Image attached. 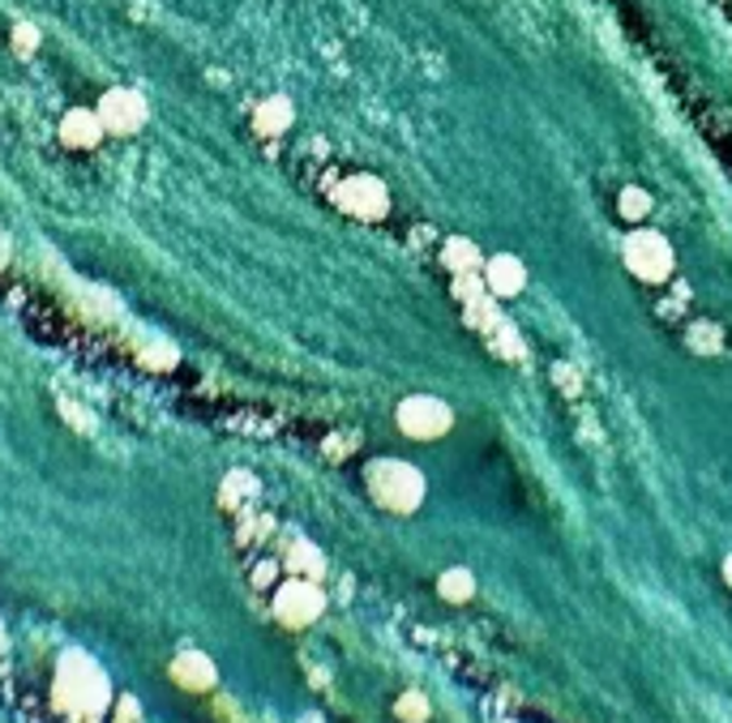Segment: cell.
I'll list each match as a JSON object with an SVG mask.
<instances>
[{
  "label": "cell",
  "instance_id": "7c38bea8",
  "mask_svg": "<svg viewBox=\"0 0 732 723\" xmlns=\"http://www.w3.org/2000/svg\"><path fill=\"white\" fill-rule=\"evenodd\" d=\"M729 574H732V566H729Z\"/></svg>",
  "mask_w": 732,
  "mask_h": 723
},
{
  "label": "cell",
  "instance_id": "52a82bcc",
  "mask_svg": "<svg viewBox=\"0 0 732 723\" xmlns=\"http://www.w3.org/2000/svg\"><path fill=\"white\" fill-rule=\"evenodd\" d=\"M522 283H527V270H522L518 257H510V253L489 257V266H484V291L489 295H518Z\"/></svg>",
  "mask_w": 732,
  "mask_h": 723
},
{
  "label": "cell",
  "instance_id": "30bf717a",
  "mask_svg": "<svg viewBox=\"0 0 732 723\" xmlns=\"http://www.w3.org/2000/svg\"><path fill=\"white\" fill-rule=\"evenodd\" d=\"M617 206H621V215L630 218V223H639V218H647V211H652V198L643 193V189H621V198H617Z\"/></svg>",
  "mask_w": 732,
  "mask_h": 723
},
{
  "label": "cell",
  "instance_id": "6da1fadb",
  "mask_svg": "<svg viewBox=\"0 0 732 723\" xmlns=\"http://www.w3.org/2000/svg\"><path fill=\"white\" fill-rule=\"evenodd\" d=\"M330 202H335L343 215L361 218V223H377V218L390 215V193H386V185H381L377 176H365V172L343 176L339 185H330Z\"/></svg>",
  "mask_w": 732,
  "mask_h": 723
},
{
  "label": "cell",
  "instance_id": "3957f363",
  "mask_svg": "<svg viewBox=\"0 0 732 723\" xmlns=\"http://www.w3.org/2000/svg\"><path fill=\"white\" fill-rule=\"evenodd\" d=\"M99 125H103V134H112V138H129V134H138L142 125H147L150 107L147 99L138 94V90H129V86H116V90H108L103 99H99Z\"/></svg>",
  "mask_w": 732,
  "mask_h": 723
},
{
  "label": "cell",
  "instance_id": "8992f818",
  "mask_svg": "<svg viewBox=\"0 0 732 723\" xmlns=\"http://www.w3.org/2000/svg\"><path fill=\"white\" fill-rule=\"evenodd\" d=\"M61 142L70 150H94L103 142V125H99V112L90 107H74L65 120H61Z\"/></svg>",
  "mask_w": 732,
  "mask_h": 723
},
{
  "label": "cell",
  "instance_id": "5b68a950",
  "mask_svg": "<svg viewBox=\"0 0 732 723\" xmlns=\"http://www.w3.org/2000/svg\"><path fill=\"white\" fill-rule=\"evenodd\" d=\"M450 424H454V411L433 394H412V398L399 403V429L407 436H416V441L441 436Z\"/></svg>",
  "mask_w": 732,
  "mask_h": 723
},
{
  "label": "cell",
  "instance_id": "7a4b0ae2",
  "mask_svg": "<svg viewBox=\"0 0 732 723\" xmlns=\"http://www.w3.org/2000/svg\"><path fill=\"white\" fill-rule=\"evenodd\" d=\"M368 489H373V497L386 502V506L412 509L420 502V489H425V484H420V471H416V467L394 462V458H381V462L368 467Z\"/></svg>",
  "mask_w": 732,
  "mask_h": 723
},
{
  "label": "cell",
  "instance_id": "ba28073f",
  "mask_svg": "<svg viewBox=\"0 0 732 723\" xmlns=\"http://www.w3.org/2000/svg\"><path fill=\"white\" fill-rule=\"evenodd\" d=\"M253 129H257L262 138H279V134H288V129H292V103H288L283 94L262 99V103H257V112H253Z\"/></svg>",
  "mask_w": 732,
  "mask_h": 723
},
{
  "label": "cell",
  "instance_id": "8fae6325",
  "mask_svg": "<svg viewBox=\"0 0 732 723\" xmlns=\"http://www.w3.org/2000/svg\"><path fill=\"white\" fill-rule=\"evenodd\" d=\"M13 43H17V52H35V48H39V30L17 26V30H13Z\"/></svg>",
  "mask_w": 732,
  "mask_h": 723
},
{
  "label": "cell",
  "instance_id": "9c48e42d",
  "mask_svg": "<svg viewBox=\"0 0 732 723\" xmlns=\"http://www.w3.org/2000/svg\"><path fill=\"white\" fill-rule=\"evenodd\" d=\"M441 262H445L454 275H471V270L480 266V253H476V244H471V240H445Z\"/></svg>",
  "mask_w": 732,
  "mask_h": 723
},
{
  "label": "cell",
  "instance_id": "277c9868",
  "mask_svg": "<svg viewBox=\"0 0 732 723\" xmlns=\"http://www.w3.org/2000/svg\"><path fill=\"white\" fill-rule=\"evenodd\" d=\"M626 266L643 279V283H664L672 275V249L659 231H634L626 240Z\"/></svg>",
  "mask_w": 732,
  "mask_h": 723
}]
</instances>
